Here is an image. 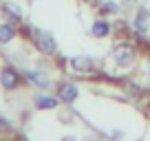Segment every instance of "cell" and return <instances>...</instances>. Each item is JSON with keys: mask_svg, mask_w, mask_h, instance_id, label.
<instances>
[{"mask_svg": "<svg viewBox=\"0 0 150 141\" xmlns=\"http://www.w3.org/2000/svg\"><path fill=\"white\" fill-rule=\"evenodd\" d=\"M112 60H115L117 66H122V68L130 66L132 62L137 60V47L130 44V42H117L112 47Z\"/></svg>", "mask_w": 150, "mask_h": 141, "instance_id": "6da1fadb", "label": "cell"}, {"mask_svg": "<svg viewBox=\"0 0 150 141\" xmlns=\"http://www.w3.org/2000/svg\"><path fill=\"white\" fill-rule=\"evenodd\" d=\"M33 42H35V49L44 55H53L57 51L55 38L49 31H42V29H33Z\"/></svg>", "mask_w": 150, "mask_h": 141, "instance_id": "7a4b0ae2", "label": "cell"}, {"mask_svg": "<svg viewBox=\"0 0 150 141\" xmlns=\"http://www.w3.org/2000/svg\"><path fill=\"white\" fill-rule=\"evenodd\" d=\"M69 66H71V70H73V73H77V75H91V73L95 70L93 60H91V57H86V55H75V57H71V60H69Z\"/></svg>", "mask_w": 150, "mask_h": 141, "instance_id": "3957f363", "label": "cell"}, {"mask_svg": "<svg viewBox=\"0 0 150 141\" xmlns=\"http://www.w3.org/2000/svg\"><path fill=\"white\" fill-rule=\"evenodd\" d=\"M18 73H16L11 66H5L2 68V73H0V84H2V88L5 90H16L18 88Z\"/></svg>", "mask_w": 150, "mask_h": 141, "instance_id": "277c9868", "label": "cell"}, {"mask_svg": "<svg viewBox=\"0 0 150 141\" xmlns=\"http://www.w3.org/2000/svg\"><path fill=\"white\" fill-rule=\"evenodd\" d=\"M57 99H60V102H64V104L75 102V99H77V86L71 84V82L62 84V86H60V90H57Z\"/></svg>", "mask_w": 150, "mask_h": 141, "instance_id": "5b68a950", "label": "cell"}, {"mask_svg": "<svg viewBox=\"0 0 150 141\" xmlns=\"http://www.w3.org/2000/svg\"><path fill=\"white\" fill-rule=\"evenodd\" d=\"M27 80L33 82L38 88H47L49 86V75L44 70H27Z\"/></svg>", "mask_w": 150, "mask_h": 141, "instance_id": "8992f818", "label": "cell"}, {"mask_svg": "<svg viewBox=\"0 0 150 141\" xmlns=\"http://www.w3.org/2000/svg\"><path fill=\"white\" fill-rule=\"evenodd\" d=\"M108 33H110V24L106 20H95L93 22V35L95 38H106Z\"/></svg>", "mask_w": 150, "mask_h": 141, "instance_id": "52a82bcc", "label": "cell"}, {"mask_svg": "<svg viewBox=\"0 0 150 141\" xmlns=\"http://www.w3.org/2000/svg\"><path fill=\"white\" fill-rule=\"evenodd\" d=\"M57 102H60L57 97H38L35 99V104H38L40 110H53L57 106Z\"/></svg>", "mask_w": 150, "mask_h": 141, "instance_id": "ba28073f", "label": "cell"}, {"mask_svg": "<svg viewBox=\"0 0 150 141\" xmlns=\"http://www.w3.org/2000/svg\"><path fill=\"white\" fill-rule=\"evenodd\" d=\"M16 38V31L11 24H0V44H7Z\"/></svg>", "mask_w": 150, "mask_h": 141, "instance_id": "9c48e42d", "label": "cell"}, {"mask_svg": "<svg viewBox=\"0 0 150 141\" xmlns=\"http://www.w3.org/2000/svg\"><path fill=\"white\" fill-rule=\"evenodd\" d=\"M135 27L139 29L141 33H146V31H148V13H146V11H139V13H137Z\"/></svg>", "mask_w": 150, "mask_h": 141, "instance_id": "30bf717a", "label": "cell"}, {"mask_svg": "<svg viewBox=\"0 0 150 141\" xmlns=\"http://www.w3.org/2000/svg\"><path fill=\"white\" fill-rule=\"evenodd\" d=\"M5 11L13 13V16H16V20H18V18H22V11H20V9H18L16 5H11V2H7V5H5Z\"/></svg>", "mask_w": 150, "mask_h": 141, "instance_id": "8fae6325", "label": "cell"}, {"mask_svg": "<svg viewBox=\"0 0 150 141\" xmlns=\"http://www.w3.org/2000/svg\"><path fill=\"white\" fill-rule=\"evenodd\" d=\"M62 141H75V139H73V137H64Z\"/></svg>", "mask_w": 150, "mask_h": 141, "instance_id": "7c38bea8", "label": "cell"}]
</instances>
